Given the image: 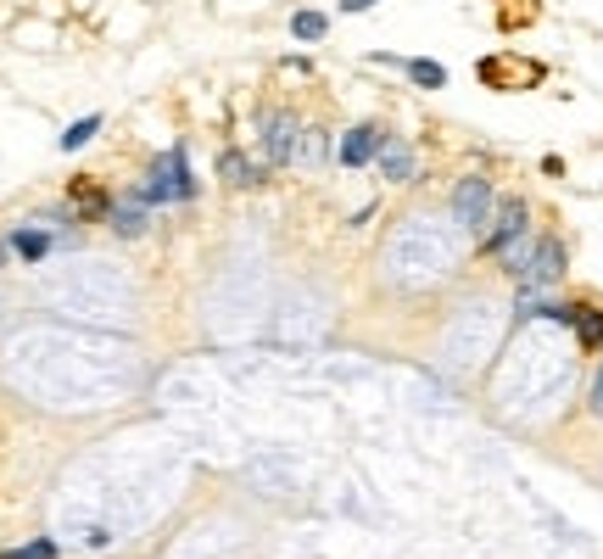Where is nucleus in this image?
<instances>
[{
    "instance_id": "nucleus-2",
    "label": "nucleus",
    "mask_w": 603,
    "mask_h": 559,
    "mask_svg": "<svg viewBox=\"0 0 603 559\" xmlns=\"http://www.w3.org/2000/svg\"><path fill=\"white\" fill-rule=\"evenodd\" d=\"M297 140H302V123L290 112H263L257 118V152H263V162H274V169L297 162Z\"/></svg>"
},
{
    "instance_id": "nucleus-16",
    "label": "nucleus",
    "mask_w": 603,
    "mask_h": 559,
    "mask_svg": "<svg viewBox=\"0 0 603 559\" xmlns=\"http://www.w3.org/2000/svg\"><path fill=\"white\" fill-rule=\"evenodd\" d=\"M224 179H230V185H240V191H252V185L263 179L257 169H252V162H246L240 152H224Z\"/></svg>"
},
{
    "instance_id": "nucleus-17",
    "label": "nucleus",
    "mask_w": 603,
    "mask_h": 559,
    "mask_svg": "<svg viewBox=\"0 0 603 559\" xmlns=\"http://www.w3.org/2000/svg\"><path fill=\"white\" fill-rule=\"evenodd\" d=\"M61 548L51 543V537H34V543H23V548H0V559H56Z\"/></svg>"
},
{
    "instance_id": "nucleus-11",
    "label": "nucleus",
    "mask_w": 603,
    "mask_h": 559,
    "mask_svg": "<svg viewBox=\"0 0 603 559\" xmlns=\"http://www.w3.org/2000/svg\"><path fill=\"white\" fill-rule=\"evenodd\" d=\"M297 162H307V169L330 162V140H324V129H302V140H297Z\"/></svg>"
},
{
    "instance_id": "nucleus-5",
    "label": "nucleus",
    "mask_w": 603,
    "mask_h": 559,
    "mask_svg": "<svg viewBox=\"0 0 603 559\" xmlns=\"http://www.w3.org/2000/svg\"><path fill=\"white\" fill-rule=\"evenodd\" d=\"M140 207H162V201H179V185H174V162H168V152L162 157H151V169H145V179L129 191Z\"/></svg>"
},
{
    "instance_id": "nucleus-19",
    "label": "nucleus",
    "mask_w": 603,
    "mask_h": 559,
    "mask_svg": "<svg viewBox=\"0 0 603 559\" xmlns=\"http://www.w3.org/2000/svg\"><path fill=\"white\" fill-rule=\"evenodd\" d=\"M369 6H380V0H341V12H369Z\"/></svg>"
},
{
    "instance_id": "nucleus-1",
    "label": "nucleus",
    "mask_w": 603,
    "mask_h": 559,
    "mask_svg": "<svg viewBox=\"0 0 603 559\" xmlns=\"http://www.w3.org/2000/svg\"><path fill=\"white\" fill-rule=\"evenodd\" d=\"M492 213H497V191H492L486 179L469 174V179L452 185V218H459L469 235H486L492 230Z\"/></svg>"
},
{
    "instance_id": "nucleus-9",
    "label": "nucleus",
    "mask_w": 603,
    "mask_h": 559,
    "mask_svg": "<svg viewBox=\"0 0 603 559\" xmlns=\"http://www.w3.org/2000/svg\"><path fill=\"white\" fill-rule=\"evenodd\" d=\"M570 325H575V341H581V347H603V308L575 302V308H570Z\"/></svg>"
},
{
    "instance_id": "nucleus-15",
    "label": "nucleus",
    "mask_w": 603,
    "mask_h": 559,
    "mask_svg": "<svg viewBox=\"0 0 603 559\" xmlns=\"http://www.w3.org/2000/svg\"><path fill=\"white\" fill-rule=\"evenodd\" d=\"M168 162H174V185H179V201H196V174H191V157H184V146H168Z\"/></svg>"
},
{
    "instance_id": "nucleus-6",
    "label": "nucleus",
    "mask_w": 603,
    "mask_h": 559,
    "mask_svg": "<svg viewBox=\"0 0 603 559\" xmlns=\"http://www.w3.org/2000/svg\"><path fill=\"white\" fill-rule=\"evenodd\" d=\"M380 146H386L380 123H352V129L341 135V146H336V157L346 162V169H363V162H374V157H380Z\"/></svg>"
},
{
    "instance_id": "nucleus-13",
    "label": "nucleus",
    "mask_w": 603,
    "mask_h": 559,
    "mask_svg": "<svg viewBox=\"0 0 603 559\" xmlns=\"http://www.w3.org/2000/svg\"><path fill=\"white\" fill-rule=\"evenodd\" d=\"M408 78H413L420 90H442V85H447V68H442V62H425V56H413V62H408Z\"/></svg>"
},
{
    "instance_id": "nucleus-20",
    "label": "nucleus",
    "mask_w": 603,
    "mask_h": 559,
    "mask_svg": "<svg viewBox=\"0 0 603 559\" xmlns=\"http://www.w3.org/2000/svg\"><path fill=\"white\" fill-rule=\"evenodd\" d=\"M6 258H12V246H6V241H0V268H6Z\"/></svg>"
},
{
    "instance_id": "nucleus-4",
    "label": "nucleus",
    "mask_w": 603,
    "mask_h": 559,
    "mask_svg": "<svg viewBox=\"0 0 603 559\" xmlns=\"http://www.w3.org/2000/svg\"><path fill=\"white\" fill-rule=\"evenodd\" d=\"M565 241H558V235H536V252H531V263H526V275H519V280H526V292H548V285H558V280H565Z\"/></svg>"
},
{
    "instance_id": "nucleus-14",
    "label": "nucleus",
    "mask_w": 603,
    "mask_h": 559,
    "mask_svg": "<svg viewBox=\"0 0 603 559\" xmlns=\"http://www.w3.org/2000/svg\"><path fill=\"white\" fill-rule=\"evenodd\" d=\"M95 135H101V118H78V123L61 129V152H85Z\"/></svg>"
},
{
    "instance_id": "nucleus-8",
    "label": "nucleus",
    "mask_w": 603,
    "mask_h": 559,
    "mask_svg": "<svg viewBox=\"0 0 603 559\" xmlns=\"http://www.w3.org/2000/svg\"><path fill=\"white\" fill-rule=\"evenodd\" d=\"M112 235H123V241H134V235H145V224H151V207H140L134 196H123V201H112Z\"/></svg>"
},
{
    "instance_id": "nucleus-10",
    "label": "nucleus",
    "mask_w": 603,
    "mask_h": 559,
    "mask_svg": "<svg viewBox=\"0 0 603 559\" xmlns=\"http://www.w3.org/2000/svg\"><path fill=\"white\" fill-rule=\"evenodd\" d=\"M380 169H386L391 185H408L413 179V152L403 146V140H386V146H380Z\"/></svg>"
},
{
    "instance_id": "nucleus-18",
    "label": "nucleus",
    "mask_w": 603,
    "mask_h": 559,
    "mask_svg": "<svg viewBox=\"0 0 603 559\" xmlns=\"http://www.w3.org/2000/svg\"><path fill=\"white\" fill-rule=\"evenodd\" d=\"M587 408L603 420V364H598V375H592V398H587Z\"/></svg>"
},
{
    "instance_id": "nucleus-12",
    "label": "nucleus",
    "mask_w": 603,
    "mask_h": 559,
    "mask_svg": "<svg viewBox=\"0 0 603 559\" xmlns=\"http://www.w3.org/2000/svg\"><path fill=\"white\" fill-rule=\"evenodd\" d=\"M290 34L314 45V39H324V34H330V17H324V12H307V6H302L297 17H290Z\"/></svg>"
},
{
    "instance_id": "nucleus-7",
    "label": "nucleus",
    "mask_w": 603,
    "mask_h": 559,
    "mask_svg": "<svg viewBox=\"0 0 603 559\" xmlns=\"http://www.w3.org/2000/svg\"><path fill=\"white\" fill-rule=\"evenodd\" d=\"M73 235H51V230H39V224H23V230H12V252L17 258H29V263H39V258H51L56 252V246H68Z\"/></svg>"
},
{
    "instance_id": "nucleus-3",
    "label": "nucleus",
    "mask_w": 603,
    "mask_h": 559,
    "mask_svg": "<svg viewBox=\"0 0 603 559\" xmlns=\"http://www.w3.org/2000/svg\"><path fill=\"white\" fill-rule=\"evenodd\" d=\"M519 235H531V207L519 201V196H509L503 207L492 213V230L481 235V252H492V258H503L509 246L519 241Z\"/></svg>"
}]
</instances>
